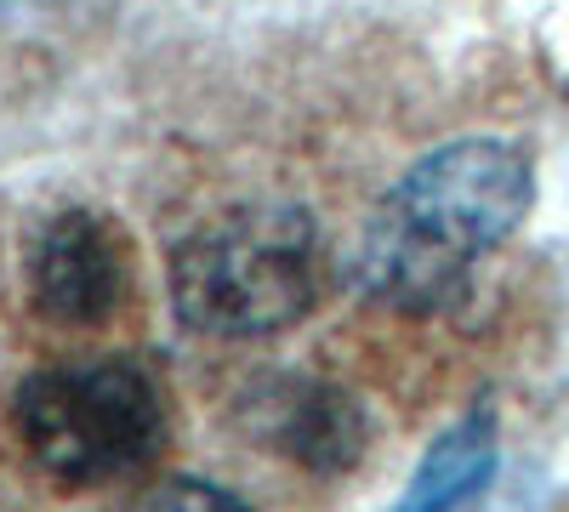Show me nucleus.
I'll list each match as a JSON object with an SVG mask.
<instances>
[{
  "mask_svg": "<svg viewBox=\"0 0 569 512\" xmlns=\"http://www.w3.org/2000/svg\"><path fill=\"white\" fill-rule=\"evenodd\" d=\"M240 433L308 473H348L370 444L365 404L325 377H268L240 399Z\"/></svg>",
  "mask_w": 569,
  "mask_h": 512,
  "instance_id": "39448f33",
  "label": "nucleus"
},
{
  "mask_svg": "<svg viewBox=\"0 0 569 512\" xmlns=\"http://www.w3.org/2000/svg\"><path fill=\"white\" fill-rule=\"evenodd\" d=\"M496 473V415L490 404L461 415V422L421 455L416 479L405 484V495L388 512H456L461 501H472Z\"/></svg>",
  "mask_w": 569,
  "mask_h": 512,
  "instance_id": "423d86ee",
  "label": "nucleus"
},
{
  "mask_svg": "<svg viewBox=\"0 0 569 512\" xmlns=\"http://www.w3.org/2000/svg\"><path fill=\"white\" fill-rule=\"evenodd\" d=\"M530 194H536L530 160L512 143H501V137H461V143L421 154L393 182V194L376 205V217H388L399 234H410L439 262L467 273L525 222Z\"/></svg>",
  "mask_w": 569,
  "mask_h": 512,
  "instance_id": "7ed1b4c3",
  "label": "nucleus"
},
{
  "mask_svg": "<svg viewBox=\"0 0 569 512\" xmlns=\"http://www.w3.org/2000/svg\"><path fill=\"white\" fill-rule=\"evenodd\" d=\"M131 291V251L120 222L69 205L29 245V297L52 324H103Z\"/></svg>",
  "mask_w": 569,
  "mask_h": 512,
  "instance_id": "20e7f679",
  "label": "nucleus"
},
{
  "mask_svg": "<svg viewBox=\"0 0 569 512\" xmlns=\"http://www.w3.org/2000/svg\"><path fill=\"white\" fill-rule=\"evenodd\" d=\"M325 285L319 228L302 205H240L200 222L171 257V308L188 331L251 342L291 331Z\"/></svg>",
  "mask_w": 569,
  "mask_h": 512,
  "instance_id": "f257e3e1",
  "label": "nucleus"
},
{
  "mask_svg": "<svg viewBox=\"0 0 569 512\" xmlns=\"http://www.w3.org/2000/svg\"><path fill=\"white\" fill-rule=\"evenodd\" d=\"M12 433L52 484H103L166 450L171 410L131 359H80L34 370L12 393Z\"/></svg>",
  "mask_w": 569,
  "mask_h": 512,
  "instance_id": "f03ea898",
  "label": "nucleus"
},
{
  "mask_svg": "<svg viewBox=\"0 0 569 512\" xmlns=\"http://www.w3.org/2000/svg\"><path fill=\"white\" fill-rule=\"evenodd\" d=\"M137 512H246V506L211 479H171L154 495H142Z\"/></svg>",
  "mask_w": 569,
  "mask_h": 512,
  "instance_id": "0eeeda50",
  "label": "nucleus"
}]
</instances>
